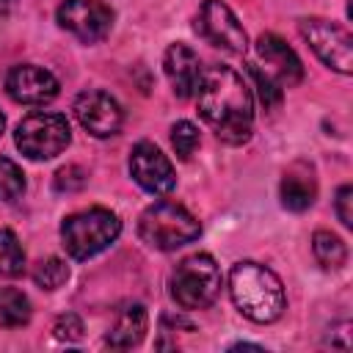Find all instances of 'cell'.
Segmentation results:
<instances>
[{
    "label": "cell",
    "mask_w": 353,
    "mask_h": 353,
    "mask_svg": "<svg viewBox=\"0 0 353 353\" xmlns=\"http://www.w3.org/2000/svg\"><path fill=\"white\" fill-rule=\"evenodd\" d=\"M121 234V221L105 207L72 212L61 223V243L72 259H91Z\"/></svg>",
    "instance_id": "3957f363"
},
{
    "label": "cell",
    "mask_w": 353,
    "mask_h": 353,
    "mask_svg": "<svg viewBox=\"0 0 353 353\" xmlns=\"http://www.w3.org/2000/svg\"><path fill=\"white\" fill-rule=\"evenodd\" d=\"M30 320V301L22 290L0 287V328H19Z\"/></svg>",
    "instance_id": "e0dca14e"
},
{
    "label": "cell",
    "mask_w": 353,
    "mask_h": 353,
    "mask_svg": "<svg viewBox=\"0 0 353 353\" xmlns=\"http://www.w3.org/2000/svg\"><path fill=\"white\" fill-rule=\"evenodd\" d=\"M58 88L55 74L36 63H17L6 77V91L19 105H47L58 97Z\"/></svg>",
    "instance_id": "7c38bea8"
},
{
    "label": "cell",
    "mask_w": 353,
    "mask_h": 353,
    "mask_svg": "<svg viewBox=\"0 0 353 353\" xmlns=\"http://www.w3.org/2000/svg\"><path fill=\"white\" fill-rule=\"evenodd\" d=\"M163 66H165L168 83H171L176 97H182V99L196 97V91L201 85V77H204V66H201V58L188 44H182V41L171 44L165 50Z\"/></svg>",
    "instance_id": "5bb4252c"
},
{
    "label": "cell",
    "mask_w": 353,
    "mask_h": 353,
    "mask_svg": "<svg viewBox=\"0 0 353 353\" xmlns=\"http://www.w3.org/2000/svg\"><path fill=\"white\" fill-rule=\"evenodd\" d=\"M256 58H259V69L268 72L281 88H290V85H298L303 80V66H301V58L295 55V50L279 39L276 33H262L256 39Z\"/></svg>",
    "instance_id": "4fadbf2b"
},
{
    "label": "cell",
    "mask_w": 353,
    "mask_h": 353,
    "mask_svg": "<svg viewBox=\"0 0 353 353\" xmlns=\"http://www.w3.org/2000/svg\"><path fill=\"white\" fill-rule=\"evenodd\" d=\"M30 276L41 290H58L69 279V265L63 259H58V256H47V259H39L33 265Z\"/></svg>",
    "instance_id": "ffe728a7"
},
{
    "label": "cell",
    "mask_w": 353,
    "mask_h": 353,
    "mask_svg": "<svg viewBox=\"0 0 353 353\" xmlns=\"http://www.w3.org/2000/svg\"><path fill=\"white\" fill-rule=\"evenodd\" d=\"M221 268L210 254L185 256L171 273V298L182 309H207L221 292Z\"/></svg>",
    "instance_id": "5b68a950"
},
{
    "label": "cell",
    "mask_w": 353,
    "mask_h": 353,
    "mask_svg": "<svg viewBox=\"0 0 353 353\" xmlns=\"http://www.w3.org/2000/svg\"><path fill=\"white\" fill-rule=\"evenodd\" d=\"M229 292L240 314L254 323H273L284 314L287 298L281 279L259 262H237L229 273Z\"/></svg>",
    "instance_id": "7a4b0ae2"
},
{
    "label": "cell",
    "mask_w": 353,
    "mask_h": 353,
    "mask_svg": "<svg viewBox=\"0 0 353 353\" xmlns=\"http://www.w3.org/2000/svg\"><path fill=\"white\" fill-rule=\"evenodd\" d=\"M52 334H55V339H63V342H77L80 336H83V320L77 317V314H61L58 320H55V325H52Z\"/></svg>",
    "instance_id": "cb8c5ba5"
},
{
    "label": "cell",
    "mask_w": 353,
    "mask_h": 353,
    "mask_svg": "<svg viewBox=\"0 0 353 353\" xmlns=\"http://www.w3.org/2000/svg\"><path fill=\"white\" fill-rule=\"evenodd\" d=\"M312 251H314V259L325 268V270H339L345 262H347V248L342 243V237H336L334 232H314L312 237Z\"/></svg>",
    "instance_id": "ac0fdd59"
},
{
    "label": "cell",
    "mask_w": 353,
    "mask_h": 353,
    "mask_svg": "<svg viewBox=\"0 0 353 353\" xmlns=\"http://www.w3.org/2000/svg\"><path fill=\"white\" fill-rule=\"evenodd\" d=\"M74 116H77L80 127L85 132H91L94 138L116 135L124 121L121 105L108 91H99V88H88L74 99Z\"/></svg>",
    "instance_id": "8fae6325"
},
{
    "label": "cell",
    "mask_w": 353,
    "mask_h": 353,
    "mask_svg": "<svg viewBox=\"0 0 353 353\" xmlns=\"http://www.w3.org/2000/svg\"><path fill=\"white\" fill-rule=\"evenodd\" d=\"M69 141H72V130L66 116L50 110H36L25 116L14 132L17 149L30 160H50L61 154L69 146Z\"/></svg>",
    "instance_id": "8992f818"
},
{
    "label": "cell",
    "mask_w": 353,
    "mask_h": 353,
    "mask_svg": "<svg viewBox=\"0 0 353 353\" xmlns=\"http://www.w3.org/2000/svg\"><path fill=\"white\" fill-rule=\"evenodd\" d=\"M85 171L80 168V165H63L58 174H55V190H66V193H72V190H80L83 185H85Z\"/></svg>",
    "instance_id": "d4e9b609"
},
{
    "label": "cell",
    "mask_w": 353,
    "mask_h": 353,
    "mask_svg": "<svg viewBox=\"0 0 353 353\" xmlns=\"http://www.w3.org/2000/svg\"><path fill=\"white\" fill-rule=\"evenodd\" d=\"M17 6V0H0V14H8Z\"/></svg>",
    "instance_id": "4316f807"
},
{
    "label": "cell",
    "mask_w": 353,
    "mask_h": 353,
    "mask_svg": "<svg viewBox=\"0 0 353 353\" xmlns=\"http://www.w3.org/2000/svg\"><path fill=\"white\" fill-rule=\"evenodd\" d=\"M248 74H251V80H254V85H256L259 102H262L265 108H276V105L281 102V91H284V88H281L268 72H262L259 63H248Z\"/></svg>",
    "instance_id": "603a6c76"
},
{
    "label": "cell",
    "mask_w": 353,
    "mask_h": 353,
    "mask_svg": "<svg viewBox=\"0 0 353 353\" xmlns=\"http://www.w3.org/2000/svg\"><path fill=\"white\" fill-rule=\"evenodd\" d=\"M336 215L342 221V226H353V188L350 185H342L339 193H336Z\"/></svg>",
    "instance_id": "484cf974"
},
{
    "label": "cell",
    "mask_w": 353,
    "mask_h": 353,
    "mask_svg": "<svg viewBox=\"0 0 353 353\" xmlns=\"http://www.w3.org/2000/svg\"><path fill=\"white\" fill-rule=\"evenodd\" d=\"M199 143H201V138H199V127L193 121H176L171 127V146L179 160H190L193 152L199 149Z\"/></svg>",
    "instance_id": "7402d4cb"
},
{
    "label": "cell",
    "mask_w": 353,
    "mask_h": 353,
    "mask_svg": "<svg viewBox=\"0 0 353 353\" xmlns=\"http://www.w3.org/2000/svg\"><path fill=\"white\" fill-rule=\"evenodd\" d=\"M301 36L309 41V47L325 66L339 74L353 72V39L342 25L323 17H306L301 19Z\"/></svg>",
    "instance_id": "52a82bcc"
},
{
    "label": "cell",
    "mask_w": 353,
    "mask_h": 353,
    "mask_svg": "<svg viewBox=\"0 0 353 353\" xmlns=\"http://www.w3.org/2000/svg\"><path fill=\"white\" fill-rule=\"evenodd\" d=\"M3 130H6V116H3V110H0V135H3Z\"/></svg>",
    "instance_id": "83f0119b"
},
{
    "label": "cell",
    "mask_w": 353,
    "mask_h": 353,
    "mask_svg": "<svg viewBox=\"0 0 353 353\" xmlns=\"http://www.w3.org/2000/svg\"><path fill=\"white\" fill-rule=\"evenodd\" d=\"M281 204L292 212H303L314 204V196H317V179H314V171L312 165L306 163H292L284 176H281Z\"/></svg>",
    "instance_id": "9a60e30c"
},
{
    "label": "cell",
    "mask_w": 353,
    "mask_h": 353,
    "mask_svg": "<svg viewBox=\"0 0 353 353\" xmlns=\"http://www.w3.org/2000/svg\"><path fill=\"white\" fill-rule=\"evenodd\" d=\"M199 116L223 143H245L254 130V97L240 72L232 66H207L196 91Z\"/></svg>",
    "instance_id": "6da1fadb"
},
{
    "label": "cell",
    "mask_w": 353,
    "mask_h": 353,
    "mask_svg": "<svg viewBox=\"0 0 353 353\" xmlns=\"http://www.w3.org/2000/svg\"><path fill=\"white\" fill-rule=\"evenodd\" d=\"M130 176L152 196H165L176 185L171 160L149 141H141L130 152Z\"/></svg>",
    "instance_id": "30bf717a"
},
{
    "label": "cell",
    "mask_w": 353,
    "mask_h": 353,
    "mask_svg": "<svg viewBox=\"0 0 353 353\" xmlns=\"http://www.w3.org/2000/svg\"><path fill=\"white\" fill-rule=\"evenodd\" d=\"M138 234L152 248L174 251L185 243H193L201 234V223L176 201H154L143 210L138 221Z\"/></svg>",
    "instance_id": "277c9868"
},
{
    "label": "cell",
    "mask_w": 353,
    "mask_h": 353,
    "mask_svg": "<svg viewBox=\"0 0 353 353\" xmlns=\"http://www.w3.org/2000/svg\"><path fill=\"white\" fill-rule=\"evenodd\" d=\"M58 25L80 41L94 44L110 33L113 11L102 0H63L58 6Z\"/></svg>",
    "instance_id": "9c48e42d"
},
{
    "label": "cell",
    "mask_w": 353,
    "mask_h": 353,
    "mask_svg": "<svg viewBox=\"0 0 353 353\" xmlns=\"http://www.w3.org/2000/svg\"><path fill=\"white\" fill-rule=\"evenodd\" d=\"M25 270L22 243L11 229H0V276H19Z\"/></svg>",
    "instance_id": "d6986e66"
},
{
    "label": "cell",
    "mask_w": 353,
    "mask_h": 353,
    "mask_svg": "<svg viewBox=\"0 0 353 353\" xmlns=\"http://www.w3.org/2000/svg\"><path fill=\"white\" fill-rule=\"evenodd\" d=\"M196 33L210 41L212 47L229 50L243 55L248 50V36L243 30V25L237 22L234 11L223 3V0H204L199 14H196Z\"/></svg>",
    "instance_id": "ba28073f"
},
{
    "label": "cell",
    "mask_w": 353,
    "mask_h": 353,
    "mask_svg": "<svg viewBox=\"0 0 353 353\" xmlns=\"http://www.w3.org/2000/svg\"><path fill=\"white\" fill-rule=\"evenodd\" d=\"M149 325V314L141 303H130L124 306V312L119 314V323L110 328V334L105 336V345L113 350H130L135 345H141L143 334Z\"/></svg>",
    "instance_id": "2e32d148"
},
{
    "label": "cell",
    "mask_w": 353,
    "mask_h": 353,
    "mask_svg": "<svg viewBox=\"0 0 353 353\" xmlns=\"http://www.w3.org/2000/svg\"><path fill=\"white\" fill-rule=\"evenodd\" d=\"M25 193V174L22 168L8 160V157H0V201H14Z\"/></svg>",
    "instance_id": "44dd1931"
}]
</instances>
